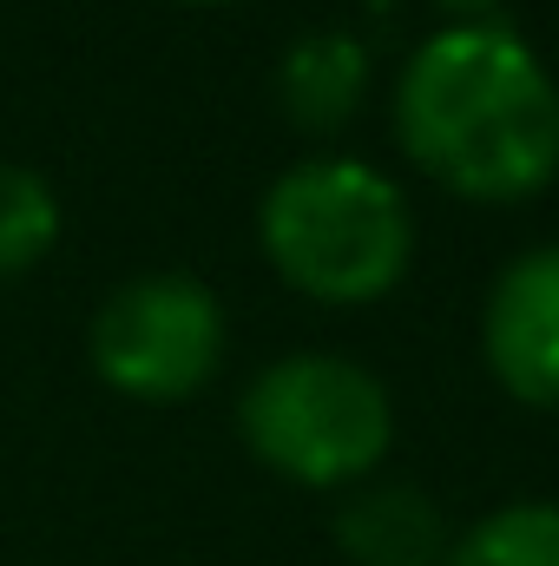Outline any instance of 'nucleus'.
Here are the masks:
<instances>
[{"label": "nucleus", "mask_w": 559, "mask_h": 566, "mask_svg": "<svg viewBox=\"0 0 559 566\" xmlns=\"http://www.w3.org/2000/svg\"><path fill=\"white\" fill-rule=\"evenodd\" d=\"M336 547L356 566H441L447 560V521L409 481H356L336 507Z\"/></svg>", "instance_id": "obj_6"}, {"label": "nucleus", "mask_w": 559, "mask_h": 566, "mask_svg": "<svg viewBox=\"0 0 559 566\" xmlns=\"http://www.w3.org/2000/svg\"><path fill=\"white\" fill-rule=\"evenodd\" d=\"M481 349H487L494 382L514 402L559 409V244L514 258L494 277L487 316H481Z\"/></svg>", "instance_id": "obj_5"}, {"label": "nucleus", "mask_w": 559, "mask_h": 566, "mask_svg": "<svg viewBox=\"0 0 559 566\" xmlns=\"http://www.w3.org/2000/svg\"><path fill=\"white\" fill-rule=\"evenodd\" d=\"M369 99V46L356 33H303L277 60V106L309 139L342 133Z\"/></svg>", "instance_id": "obj_7"}, {"label": "nucleus", "mask_w": 559, "mask_h": 566, "mask_svg": "<svg viewBox=\"0 0 559 566\" xmlns=\"http://www.w3.org/2000/svg\"><path fill=\"white\" fill-rule=\"evenodd\" d=\"M191 7H211V0H191Z\"/></svg>", "instance_id": "obj_11"}, {"label": "nucleus", "mask_w": 559, "mask_h": 566, "mask_svg": "<svg viewBox=\"0 0 559 566\" xmlns=\"http://www.w3.org/2000/svg\"><path fill=\"white\" fill-rule=\"evenodd\" d=\"M434 7H447V13H461V20H481V13H494L500 0H434Z\"/></svg>", "instance_id": "obj_10"}, {"label": "nucleus", "mask_w": 559, "mask_h": 566, "mask_svg": "<svg viewBox=\"0 0 559 566\" xmlns=\"http://www.w3.org/2000/svg\"><path fill=\"white\" fill-rule=\"evenodd\" d=\"M441 566H559V501H514L474 521Z\"/></svg>", "instance_id": "obj_8"}, {"label": "nucleus", "mask_w": 559, "mask_h": 566, "mask_svg": "<svg viewBox=\"0 0 559 566\" xmlns=\"http://www.w3.org/2000/svg\"><path fill=\"white\" fill-rule=\"evenodd\" d=\"M238 428L264 468L296 488H356L389 454L395 409L382 376L349 356H283L251 376Z\"/></svg>", "instance_id": "obj_3"}, {"label": "nucleus", "mask_w": 559, "mask_h": 566, "mask_svg": "<svg viewBox=\"0 0 559 566\" xmlns=\"http://www.w3.org/2000/svg\"><path fill=\"white\" fill-rule=\"evenodd\" d=\"M395 139L454 198L520 205L559 178V86L500 20H454L395 80Z\"/></svg>", "instance_id": "obj_1"}, {"label": "nucleus", "mask_w": 559, "mask_h": 566, "mask_svg": "<svg viewBox=\"0 0 559 566\" xmlns=\"http://www.w3.org/2000/svg\"><path fill=\"white\" fill-rule=\"evenodd\" d=\"M60 244V198L33 165H0V277L33 271Z\"/></svg>", "instance_id": "obj_9"}, {"label": "nucleus", "mask_w": 559, "mask_h": 566, "mask_svg": "<svg viewBox=\"0 0 559 566\" xmlns=\"http://www.w3.org/2000/svg\"><path fill=\"white\" fill-rule=\"evenodd\" d=\"M86 349L106 389L133 402H184L224 363V303L191 271H145L99 303Z\"/></svg>", "instance_id": "obj_4"}, {"label": "nucleus", "mask_w": 559, "mask_h": 566, "mask_svg": "<svg viewBox=\"0 0 559 566\" xmlns=\"http://www.w3.org/2000/svg\"><path fill=\"white\" fill-rule=\"evenodd\" d=\"M264 258L316 303H376L409 277L415 211L395 178L362 158H303L257 205Z\"/></svg>", "instance_id": "obj_2"}]
</instances>
